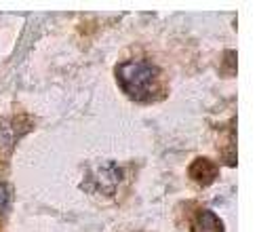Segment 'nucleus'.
<instances>
[{
    "label": "nucleus",
    "mask_w": 257,
    "mask_h": 232,
    "mask_svg": "<svg viewBox=\"0 0 257 232\" xmlns=\"http://www.w3.org/2000/svg\"><path fill=\"white\" fill-rule=\"evenodd\" d=\"M158 70L150 61H122L116 66V78L120 89L135 101H150L156 91Z\"/></svg>",
    "instance_id": "obj_1"
},
{
    "label": "nucleus",
    "mask_w": 257,
    "mask_h": 232,
    "mask_svg": "<svg viewBox=\"0 0 257 232\" xmlns=\"http://www.w3.org/2000/svg\"><path fill=\"white\" fill-rule=\"evenodd\" d=\"M122 179V169L114 161H97L87 167L80 188L95 196H114Z\"/></svg>",
    "instance_id": "obj_2"
},
{
    "label": "nucleus",
    "mask_w": 257,
    "mask_h": 232,
    "mask_svg": "<svg viewBox=\"0 0 257 232\" xmlns=\"http://www.w3.org/2000/svg\"><path fill=\"white\" fill-rule=\"evenodd\" d=\"M188 175L194 179L198 186H211L213 182L217 179L219 175V167L211 161V158H205V156H198L192 161L190 169H188Z\"/></svg>",
    "instance_id": "obj_3"
},
{
    "label": "nucleus",
    "mask_w": 257,
    "mask_h": 232,
    "mask_svg": "<svg viewBox=\"0 0 257 232\" xmlns=\"http://www.w3.org/2000/svg\"><path fill=\"white\" fill-rule=\"evenodd\" d=\"M192 232H226V226L211 209H200L192 219Z\"/></svg>",
    "instance_id": "obj_4"
},
{
    "label": "nucleus",
    "mask_w": 257,
    "mask_h": 232,
    "mask_svg": "<svg viewBox=\"0 0 257 232\" xmlns=\"http://www.w3.org/2000/svg\"><path fill=\"white\" fill-rule=\"evenodd\" d=\"M17 125H19V119H5V121H0V148H13L15 140L21 135L17 129Z\"/></svg>",
    "instance_id": "obj_5"
},
{
    "label": "nucleus",
    "mask_w": 257,
    "mask_h": 232,
    "mask_svg": "<svg viewBox=\"0 0 257 232\" xmlns=\"http://www.w3.org/2000/svg\"><path fill=\"white\" fill-rule=\"evenodd\" d=\"M7 203H9V188L5 184H0V215L5 213Z\"/></svg>",
    "instance_id": "obj_6"
}]
</instances>
